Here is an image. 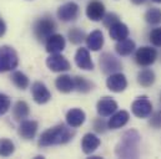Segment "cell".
I'll return each instance as SVG.
<instances>
[{
  "label": "cell",
  "instance_id": "cell-25",
  "mask_svg": "<svg viewBox=\"0 0 161 159\" xmlns=\"http://www.w3.org/2000/svg\"><path fill=\"white\" fill-rule=\"evenodd\" d=\"M137 82L144 86V87H150L154 85L155 82V74L153 70L150 69H145V70H141L139 74H137Z\"/></svg>",
  "mask_w": 161,
  "mask_h": 159
},
{
  "label": "cell",
  "instance_id": "cell-5",
  "mask_svg": "<svg viewBox=\"0 0 161 159\" xmlns=\"http://www.w3.org/2000/svg\"><path fill=\"white\" fill-rule=\"evenodd\" d=\"M100 67L105 75H113V74L119 72L122 69V64L114 55L109 52H104L100 56Z\"/></svg>",
  "mask_w": 161,
  "mask_h": 159
},
{
  "label": "cell",
  "instance_id": "cell-31",
  "mask_svg": "<svg viewBox=\"0 0 161 159\" xmlns=\"http://www.w3.org/2000/svg\"><path fill=\"white\" fill-rule=\"evenodd\" d=\"M10 106H11L10 98L6 95H4V93L0 92V116L5 115L10 110Z\"/></svg>",
  "mask_w": 161,
  "mask_h": 159
},
{
  "label": "cell",
  "instance_id": "cell-30",
  "mask_svg": "<svg viewBox=\"0 0 161 159\" xmlns=\"http://www.w3.org/2000/svg\"><path fill=\"white\" fill-rule=\"evenodd\" d=\"M145 20L151 25H158L161 23V9L151 8L145 14Z\"/></svg>",
  "mask_w": 161,
  "mask_h": 159
},
{
  "label": "cell",
  "instance_id": "cell-27",
  "mask_svg": "<svg viewBox=\"0 0 161 159\" xmlns=\"http://www.w3.org/2000/svg\"><path fill=\"white\" fill-rule=\"evenodd\" d=\"M74 86H75V90L80 93H87L92 90L94 87V83L90 82L89 80H86L85 77H81V76H76L74 77Z\"/></svg>",
  "mask_w": 161,
  "mask_h": 159
},
{
  "label": "cell",
  "instance_id": "cell-1",
  "mask_svg": "<svg viewBox=\"0 0 161 159\" xmlns=\"http://www.w3.org/2000/svg\"><path fill=\"white\" fill-rule=\"evenodd\" d=\"M71 128L70 126L68 127L66 124L61 123V124H58L55 127L46 129L44 133H41L40 138H39V146L50 147V146H60V144L69 143L75 136V132Z\"/></svg>",
  "mask_w": 161,
  "mask_h": 159
},
{
  "label": "cell",
  "instance_id": "cell-8",
  "mask_svg": "<svg viewBox=\"0 0 161 159\" xmlns=\"http://www.w3.org/2000/svg\"><path fill=\"white\" fill-rule=\"evenodd\" d=\"M46 66L53 72H64L70 70V62L60 54H51L46 59Z\"/></svg>",
  "mask_w": 161,
  "mask_h": 159
},
{
  "label": "cell",
  "instance_id": "cell-35",
  "mask_svg": "<svg viewBox=\"0 0 161 159\" xmlns=\"http://www.w3.org/2000/svg\"><path fill=\"white\" fill-rule=\"evenodd\" d=\"M150 126H153L154 128H161V111L155 112L153 115L150 119Z\"/></svg>",
  "mask_w": 161,
  "mask_h": 159
},
{
  "label": "cell",
  "instance_id": "cell-11",
  "mask_svg": "<svg viewBox=\"0 0 161 159\" xmlns=\"http://www.w3.org/2000/svg\"><path fill=\"white\" fill-rule=\"evenodd\" d=\"M38 128H39V124L36 121H33V119H24L20 126H19V129H18V133L19 136L25 139V141H30V139H34L36 132H38Z\"/></svg>",
  "mask_w": 161,
  "mask_h": 159
},
{
  "label": "cell",
  "instance_id": "cell-32",
  "mask_svg": "<svg viewBox=\"0 0 161 159\" xmlns=\"http://www.w3.org/2000/svg\"><path fill=\"white\" fill-rule=\"evenodd\" d=\"M119 16L115 14V13H109V14H105L104 18H103V23L106 28H111L114 24L119 23Z\"/></svg>",
  "mask_w": 161,
  "mask_h": 159
},
{
  "label": "cell",
  "instance_id": "cell-19",
  "mask_svg": "<svg viewBox=\"0 0 161 159\" xmlns=\"http://www.w3.org/2000/svg\"><path fill=\"white\" fill-rule=\"evenodd\" d=\"M85 112L80 108H71L68 113H66V123L68 126L73 127V128H78L85 122Z\"/></svg>",
  "mask_w": 161,
  "mask_h": 159
},
{
  "label": "cell",
  "instance_id": "cell-29",
  "mask_svg": "<svg viewBox=\"0 0 161 159\" xmlns=\"http://www.w3.org/2000/svg\"><path fill=\"white\" fill-rule=\"evenodd\" d=\"M68 39L70 40L71 44L79 45V44H81L84 40L86 39L85 31L81 30L80 28H73V29H70L69 33H68Z\"/></svg>",
  "mask_w": 161,
  "mask_h": 159
},
{
  "label": "cell",
  "instance_id": "cell-2",
  "mask_svg": "<svg viewBox=\"0 0 161 159\" xmlns=\"http://www.w3.org/2000/svg\"><path fill=\"white\" fill-rule=\"evenodd\" d=\"M140 134L135 129H130L124 133L121 141L116 146L115 153L120 158H136L139 154Z\"/></svg>",
  "mask_w": 161,
  "mask_h": 159
},
{
  "label": "cell",
  "instance_id": "cell-28",
  "mask_svg": "<svg viewBox=\"0 0 161 159\" xmlns=\"http://www.w3.org/2000/svg\"><path fill=\"white\" fill-rule=\"evenodd\" d=\"M15 152L14 143L8 138L0 139V157H10Z\"/></svg>",
  "mask_w": 161,
  "mask_h": 159
},
{
  "label": "cell",
  "instance_id": "cell-21",
  "mask_svg": "<svg viewBox=\"0 0 161 159\" xmlns=\"http://www.w3.org/2000/svg\"><path fill=\"white\" fill-rule=\"evenodd\" d=\"M55 86L63 93H70L71 91L75 90L74 79H71L69 75H61V76H59L58 79L55 80Z\"/></svg>",
  "mask_w": 161,
  "mask_h": 159
},
{
  "label": "cell",
  "instance_id": "cell-16",
  "mask_svg": "<svg viewBox=\"0 0 161 159\" xmlns=\"http://www.w3.org/2000/svg\"><path fill=\"white\" fill-rule=\"evenodd\" d=\"M75 64L78 65V67L81 70H92L94 69V62L90 57V54H89V50L85 49V47H80L76 54H75Z\"/></svg>",
  "mask_w": 161,
  "mask_h": 159
},
{
  "label": "cell",
  "instance_id": "cell-33",
  "mask_svg": "<svg viewBox=\"0 0 161 159\" xmlns=\"http://www.w3.org/2000/svg\"><path fill=\"white\" fill-rule=\"evenodd\" d=\"M150 42L154 46L161 47V28H156L150 33Z\"/></svg>",
  "mask_w": 161,
  "mask_h": 159
},
{
  "label": "cell",
  "instance_id": "cell-38",
  "mask_svg": "<svg viewBox=\"0 0 161 159\" xmlns=\"http://www.w3.org/2000/svg\"><path fill=\"white\" fill-rule=\"evenodd\" d=\"M154 3H161V0H153Z\"/></svg>",
  "mask_w": 161,
  "mask_h": 159
},
{
  "label": "cell",
  "instance_id": "cell-13",
  "mask_svg": "<svg viewBox=\"0 0 161 159\" xmlns=\"http://www.w3.org/2000/svg\"><path fill=\"white\" fill-rule=\"evenodd\" d=\"M106 86L111 92L119 93L126 88L127 81H126L125 75H122L121 72H116V74L109 75V79L106 80Z\"/></svg>",
  "mask_w": 161,
  "mask_h": 159
},
{
  "label": "cell",
  "instance_id": "cell-26",
  "mask_svg": "<svg viewBox=\"0 0 161 159\" xmlns=\"http://www.w3.org/2000/svg\"><path fill=\"white\" fill-rule=\"evenodd\" d=\"M11 82L14 83L15 87H18L19 90H26L29 87V79L26 75H24L20 71H14L11 74Z\"/></svg>",
  "mask_w": 161,
  "mask_h": 159
},
{
  "label": "cell",
  "instance_id": "cell-10",
  "mask_svg": "<svg viewBox=\"0 0 161 159\" xmlns=\"http://www.w3.org/2000/svg\"><path fill=\"white\" fill-rule=\"evenodd\" d=\"M31 95L38 105H45L51 100V93L42 82H34L31 86Z\"/></svg>",
  "mask_w": 161,
  "mask_h": 159
},
{
  "label": "cell",
  "instance_id": "cell-4",
  "mask_svg": "<svg viewBox=\"0 0 161 159\" xmlns=\"http://www.w3.org/2000/svg\"><path fill=\"white\" fill-rule=\"evenodd\" d=\"M19 65V57L16 51L8 45L0 47V72L13 71Z\"/></svg>",
  "mask_w": 161,
  "mask_h": 159
},
{
  "label": "cell",
  "instance_id": "cell-3",
  "mask_svg": "<svg viewBox=\"0 0 161 159\" xmlns=\"http://www.w3.org/2000/svg\"><path fill=\"white\" fill-rule=\"evenodd\" d=\"M55 30H56V24L50 16H42L40 19H38L33 26L34 36L40 42L46 41L49 39V36L54 34Z\"/></svg>",
  "mask_w": 161,
  "mask_h": 159
},
{
  "label": "cell",
  "instance_id": "cell-20",
  "mask_svg": "<svg viewBox=\"0 0 161 159\" xmlns=\"http://www.w3.org/2000/svg\"><path fill=\"white\" fill-rule=\"evenodd\" d=\"M129 118H130V116L126 111H119L115 115H111V118L108 122V127L111 129L121 128L129 122Z\"/></svg>",
  "mask_w": 161,
  "mask_h": 159
},
{
  "label": "cell",
  "instance_id": "cell-39",
  "mask_svg": "<svg viewBox=\"0 0 161 159\" xmlns=\"http://www.w3.org/2000/svg\"><path fill=\"white\" fill-rule=\"evenodd\" d=\"M160 102H161V93H160Z\"/></svg>",
  "mask_w": 161,
  "mask_h": 159
},
{
  "label": "cell",
  "instance_id": "cell-34",
  "mask_svg": "<svg viewBox=\"0 0 161 159\" xmlns=\"http://www.w3.org/2000/svg\"><path fill=\"white\" fill-rule=\"evenodd\" d=\"M106 127H108V124L104 122V119L103 118H97L94 121V129H95L96 132H99V133H104V132L106 131Z\"/></svg>",
  "mask_w": 161,
  "mask_h": 159
},
{
  "label": "cell",
  "instance_id": "cell-24",
  "mask_svg": "<svg viewBox=\"0 0 161 159\" xmlns=\"http://www.w3.org/2000/svg\"><path fill=\"white\" fill-rule=\"evenodd\" d=\"M115 50L120 56H129L135 50V42L131 39H127V38L120 40V41H118Z\"/></svg>",
  "mask_w": 161,
  "mask_h": 159
},
{
  "label": "cell",
  "instance_id": "cell-18",
  "mask_svg": "<svg viewBox=\"0 0 161 159\" xmlns=\"http://www.w3.org/2000/svg\"><path fill=\"white\" fill-rule=\"evenodd\" d=\"M86 46L91 51H99L104 46V35L100 30H95L86 36Z\"/></svg>",
  "mask_w": 161,
  "mask_h": 159
},
{
  "label": "cell",
  "instance_id": "cell-23",
  "mask_svg": "<svg viewBox=\"0 0 161 159\" xmlns=\"http://www.w3.org/2000/svg\"><path fill=\"white\" fill-rule=\"evenodd\" d=\"M30 113L29 105L25 101H18L13 107V116L16 121H24Z\"/></svg>",
  "mask_w": 161,
  "mask_h": 159
},
{
  "label": "cell",
  "instance_id": "cell-14",
  "mask_svg": "<svg viewBox=\"0 0 161 159\" xmlns=\"http://www.w3.org/2000/svg\"><path fill=\"white\" fill-rule=\"evenodd\" d=\"M105 15V6L101 1L92 0L86 6V16L92 21H100L103 20Z\"/></svg>",
  "mask_w": 161,
  "mask_h": 159
},
{
  "label": "cell",
  "instance_id": "cell-9",
  "mask_svg": "<svg viewBox=\"0 0 161 159\" xmlns=\"http://www.w3.org/2000/svg\"><path fill=\"white\" fill-rule=\"evenodd\" d=\"M79 11H80L79 5L74 1H69L63 4L58 9V18L63 21H73L79 16Z\"/></svg>",
  "mask_w": 161,
  "mask_h": 159
},
{
  "label": "cell",
  "instance_id": "cell-37",
  "mask_svg": "<svg viewBox=\"0 0 161 159\" xmlns=\"http://www.w3.org/2000/svg\"><path fill=\"white\" fill-rule=\"evenodd\" d=\"M131 1H132L135 5H141V4H144L146 0H131Z\"/></svg>",
  "mask_w": 161,
  "mask_h": 159
},
{
  "label": "cell",
  "instance_id": "cell-15",
  "mask_svg": "<svg viewBox=\"0 0 161 159\" xmlns=\"http://www.w3.org/2000/svg\"><path fill=\"white\" fill-rule=\"evenodd\" d=\"M65 39L60 34H53L45 41V47L49 54H60L65 49Z\"/></svg>",
  "mask_w": 161,
  "mask_h": 159
},
{
  "label": "cell",
  "instance_id": "cell-22",
  "mask_svg": "<svg viewBox=\"0 0 161 159\" xmlns=\"http://www.w3.org/2000/svg\"><path fill=\"white\" fill-rule=\"evenodd\" d=\"M109 35L111 39L120 41V40L126 39L129 36V29L125 24L119 21V23L114 24L111 28H109Z\"/></svg>",
  "mask_w": 161,
  "mask_h": 159
},
{
  "label": "cell",
  "instance_id": "cell-12",
  "mask_svg": "<svg viewBox=\"0 0 161 159\" xmlns=\"http://www.w3.org/2000/svg\"><path fill=\"white\" fill-rule=\"evenodd\" d=\"M116 110H118V103L111 97H103L96 105V111L100 117H109L114 115Z\"/></svg>",
  "mask_w": 161,
  "mask_h": 159
},
{
  "label": "cell",
  "instance_id": "cell-36",
  "mask_svg": "<svg viewBox=\"0 0 161 159\" xmlns=\"http://www.w3.org/2000/svg\"><path fill=\"white\" fill-rule=\"evenodd\" d=\"M5 33H6V24H5V21L0 18V38L4 36Z\"/></svg>",
  "mask_w": 161,
  "mask_h": 159
},
{
  "label": "cell",
  "instance_id": "cell-7",
  "mask_svg": "<svg viewBox=\"0 0 161 159\" xmlns=\"http://www.w3.org/2000/svg\"><path fill=\"white\" fill-rule=\"evenodd\" d=\"M158 57V52L155 49H151L149 46H144V47H140L136 54H135V61L137 62V65L140 66H150L155 62Z\"/></svg>",
  "mask_w": 161,
  "mask_h": 159
},
{
  "label": "cell",
  "instance_id": "cell-6",
  "mask_svg": "<svg viewBox=\"0 0 161 159\" xmlns=\"http://www.w3.org/2000/svg\"><path fill=\"white\" fill-rule=\"evenodd\" d=\"M131 111L139 118H147L153 112V105L146 96H141L132 102Z\"/></svg>",
  "mask_w": 161,
  "mask_h": 159
},
{
  "label": "cell",
  "instance_id": "cell-17",
  "mask_svg": "<svg viewBox=\"0 0 161 159\" xmlns=\"http://www.w3.org/2000/svg\"><path fill=\"white\" fill-rule=\"evenodd\" d=\"M100 146V139L94 133H86L81 141V148L85 154L94 153Z\"/></svg>",
  "mask_w": 161,
  "mask_h": 159
}]
</instances>
